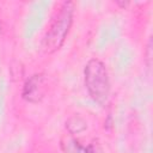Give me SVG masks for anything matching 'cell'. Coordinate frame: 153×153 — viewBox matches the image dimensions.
<instances>
[{
	"mask_svg": "<svg viewBox=\"0 0 153 153\" xmlns=\"http://www.w3.org/2000/svg\"><path fill=\"white\" fill-rule=\"evenodd\" d=\"M73 14L74 2L66 1L60 6L42 38L41 48L45 54H53L62 47L73 24Z\"/></svg>",
	"mask_w": 153,
	"mask_h": 153,
	"instance_id": "obj_1",
	"label": "cell"
},
{
	"mask_svg": "<svg viewBox=\"0 0 153 153\" xmlns=\"http://www.w3.org/2000/svg\"><path fill=\"white\" fill-rule=\"evenodd\" d=\"M85 87L90 97L99 105L105 106L110 97V79L106 66L99 59L87 61L84 69Z\"/></svg>",
	"mask_w": 153,
	"mask_h": 153,
	"instance_id": "obj_2",
	"label": "cell"
},
{
	"mask_svg": "<svg viewBox=\"0 0 153 153\" xmlns=\"http://www.w3.org/2000/svg\"><path fill=\"white\" fill-rule=\"evenodd\" d=\"M47 88V76L43 73H35L25 80L22 90V97L24 100L36 104L44 98Z\"/></svg>",
	"mask_w": 153,
	"mask_h": 153,
	"instance_id": "obj_3",
	"label": "cell"
},
{
	"mask_svg": "<svg viewBox=\"0 0 153 153\" xmlns=\"http://www.w3.org/2000/svg\"><path fill=\"white\" fill-rule=\"evenodd\" d=\"M66 128L71 134H80L86 130L87 123L79 115H73L66 121Z\"/></svg>",
	"mask_w": 153,
	"mask_h": 153,
	"instance_id": "obj_4",
	"label": "cell"
},
{
	"mask_svg": "<svg viewBox=\"0 0 153 153\" xmlns=\"http://www.w3.org/2000/svg\"><path fill=\"white\" fill-rule=\"evenodd\" d=\"M85 153H96V151L93 149L92 146H88L87 148H85Z\"/></svg>",
	"mask_w": 153,
	"mask_h": 153,
	"instance_id": "obj_5",
	"label": "cell"
},
{
	"mask_svg": "<svg viewBox=\"0 0 153 153\" xmlns=\"http://www.w3.org/2000/svg\"><path fill=\"white\" fill-rule=\"evenodd\" d=\"M2 35V24H1V20H0V36Z\"/></svg>",
	"mask_w": 153,
	"mask_h": 153,
	"instance_id": "obj_6",
	"label": "cell"
}]
</instances>
